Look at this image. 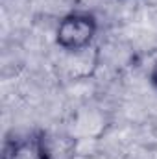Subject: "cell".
<instances>
[{
    "label": "cell",
    "instance_id": "2",
    "mask_svg": "<svg viewBox=\"0 0 157 159\" xmlns=\"http://www.w3.org/2000/svg\"><path fill=\"white\" fill-rule=\"evenodd\" d=\"M2 159H50V148L43 131L9 135L4 143Z\"/></svg>",
    "mask_w": 157,
    "mask_h": 159
},
{
    "label": "cell",
    "instance_id": "1",
    "mask_svg": "<svg viewBox=\"0 0 157 159\" xmlns=\"http://www.w3.org/2000/svg\"><path fill=\"white\" fill-rule=\"evenodd\" d=\"M98 30L96 17L87 11H74L65 15L56 30V43L67 52H78L87 48Z\"/></svg>",
    "mask_w": 157,
    "mask_h": 159
},
{
    "label": "cell",
    "instance_id": "3",
    "mask_svg": "<svg viewBox=\"0 0 157 159\" xmlns=\"http://www.w3.org/2000/svg\"><path fill=\"white\" fill-rule=\"evenodd\" d=\"M152 83H154V87L157 89V63L154 65V70H152Z\"/></svg>",
    "mask_w": 157,
    "mask_h": 159
}]
</instances>
